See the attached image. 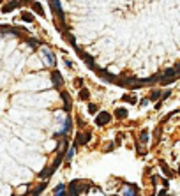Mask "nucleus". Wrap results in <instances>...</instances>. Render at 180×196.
Returning <instances> with one entry per match:
<instances>
[{
  "label": "nucleus",
  "instance_id": "1",
  "mask_svg": "<svg viewBox=\"0 0 180 196\" xmlns=\"http://www.w3.org/2000/svg\"><path fill=\"white\" fill-rule=\"evenodd\" d=\"M110 120H111V115H110L108 111H101V113L95 117V124H97V126H106Z\"/></svg>",
  "mask_w": 180,
  "mask_h": 196
},
{
  "label": "nucleus",
  "instance_id": "2",
  "mask_svg": "<svg viewBox=\"0 0 180 196\" xmlns=\"http://www.w3.org/2000/svg\"><path fill=\"white\" fill-rule=\"evenodd\" d=\"M49 4H51L53 14H57L58 19H64V12H62V7H60V0H49Z\"/></svg>",
  "mask_w": 180,
  "mask_h": 196
},
{
  "label": "nucleus",
  "instance_id": "3",
  "mask_svg": "<svg viewBox=\"0 0 180 196\" xmlns=\"http://www.w3.org/2000/svg\"><path fill=\"white\" fill-rule=\"evenodd\" d=\"M90 138H92L90 133H78V136H76V143H78V145H87V143L90 141Z\"/></svg>",
  "mask_w": 180,
  "mask_h": 196
},
{
  "label": "nucleus",
  "instance_id": "4",
  "mask_svg": "<svg viewBox=\"0 0 180 196\" xmlns=\"http://www.w3.org/2000/svg\"><path fill=\"white\" fill-rule=\"evenodd\" d=\"M51 80H53L55 87H62V83H64L62 78H60V73H53V78H51Z\"/></svg>",
  "mask_w": 180,
  "mask_h": 196
},
{
  "label": "nucleus",
  "instance_id": "5",
  "mask_svg": "<svg viewBox=\"0 0 180 196\" xmlns=\"http://www.w3.org/2000/svg\"><path fill=\"white\" fill-rule=\"evenodd\" d=\"M62 99H64V108H65V110H71V99H69V95H67L65 92H62Z\"/></svg>",
  "mask_w": 180,
  "mask_h": 196
},
{
  "label": "nucleus",
  "instance_id": "6",
  "mask_svg": "<svg viewBox=\"0 0 180 196\" xmlns=\"http://www.w3.org/2000/svg\"><path fill=\"white\" fill-rule=\"evenodd\" d=\"M115 117H118V118H125V117H127V110H124V108H117V110H115Z\"/></svg>",
  "mask_w": 180,
  "mask_h": 196
},
{
  "label": "nucleus",
  "instance_id": "7",
  "mask_svg": "<svg viewBox=\"0 0 180 196\" xmlns=\"http://www.w3.org/2000/svg\"><path fill=\"white\" fill-rule=\"evenodd\" d=\"M57 196H60V195H65V186L64 184H60V186H57V189L53 191Z\"/></svg>",
  "mask_w": 180,
  "mask_h": 196
},
{
  "label": "nucleus",
  "instance_id": "8",
  "mask_svg": "<svg viewBox=\"0 0 180 196\" xmlns=\"http://www.w3.org/2000/svg\"><path fill=\"white\" fill-rule=\"evenodd\" d=\"M124 193H125V195H129V196H134L138 191H136V186H129L127 189H124Z\"/></svg>",
  "mask_w": 180,
  "mask_h": 196
},
{
  "label": "nucleus",
  "instance_id": "9",
  "mask_svg": "<svg viewBox=\"0 0 180 196\" xmlns=\"http://www.w3.org/2000/svg\"><path fill=\"white\" fill-rule=\"evenodd\" d=\"M16 5H18V2H11V4H7V5H4V9H2V11H4V12H9V11H12Z\"/></svg>",
  "mask_w": 180,
  "mask_h": 196
},
{
  "label": "nucleus",
  "instance_id": "10",
  "mask_svg": "<svg viewBox=\"0 0 180 196\" xmlns=\"http://www.w3.org/2000/svg\"><path fill=\"white\" fill-rule=\"evenodd\" d=\"M42 53H44V57H46V60H48V64H55V60H53V57H51V53H49V51H48L46 48L42 50Z\"/></svg>",
  "mask_w": 180,
  "mask_h": 196
},
{
  "label": "nucleus",
  "instance_id": "11",
  "mask_svg": "<svg viewBox=\"0 0 180 196\" xmlns=\"http://www.w3.org/2000/svg\"><path fill=\"white\" fill-rule=\"evenodd\" d=\"M88 97H90V94H88V90H85V88H81V90H80V99H81V101H87Z\"/></svg>",
  "mask_w": 180,
  "mask_h": 196
},
{
  "label": "nucleus",
  "instance_id": "12",
  "mask_svg": "<svg viewBox=\"0 0 180 196\" xmlns=\"http://www.w3.org/2000/svg\"><path fill=\"white\" fill-rule=\"evenodd\" d=\"M71 126H72V122H71V117H67V118H65V124H64V129H62V134H64L65 131H69V129H71Z\"/></svg>",
  "mask_w": 180,
  "mask_h": 196
},
{
  "label": "nucleus",
  "instance_id": "13",
  "mask_svg": "<svg viewBox=\"0 0 180 196\" xmlns=\"http://www.w3.org/2000/svg\"><path fill=\"white\" fill-rule=\"evenodd\" d=\"M159 97H161V92H159V90H152V94H150L148 99H150V101H157Z\"/></svg>",
  "mask_w": 180,
  "mask_h": 196
},
{
  "label": "nucleus",
  "instance_id": "14",
  "mask_svg": "<svg viewBox=\"0 0 180 196\" xmlns=\"http://www.w3.org/2000/svg\"><path fill=\"white\" fill-rule=\"evenodd\" d=\"M32 7H34V11H35L37 14H41V16L44 14V11H42V7H41V4H37V2H35V4H34Z\"/></svg>",
  "mask_w": 180,
  "mask_h": 196
},
{
  "label": "nucleus",
  "instance_id": "15",
  "mask_svg": "<svg viewBox=\"0 0 180 196\" xmlns=\"http://www.w3.org/2000/svg\"><path fill=\"white\" fill-rule=\"evenodd\" d=\"M21 18H23L25 21H28V23H30V21H34V16H32L30 12H23V14H21Z\"/></svg>",
  "mask_w": 180,
  "mask_h": 196
},
{
  "label": "nucleus",
  "instance_id": "16",
  "mask_svg": "<svg viewBox=\"0 0 180 196\" xmlns=\"http://www.w3.org/2000/svg\"><path fill=\"white\" fill-rule=\"evenodd\" d=\"M140 140H141L143 143H147V141H148V131H141V136H140Z\"/></svg>",
  "mask_w": 180,
  "mask_h": 196
},
{
  "label": "nucleus",
  "instance_id": "17",
  "mask_svg": "<svg viewBox=\"0 0 180 196\" xmlns=\"http://www.w3.org/2000/svg\"><path fill=\"white\" fill-rule=\"evenodd\" d=\"M88 113H92V115L97 113V106L95 104H88Z\"/></svg>",
  "mask_w": 180,
  "mask_h": 196
},
{
  "label": "nucleus",
  "instance_id": "18",
  "mask_svg": "<svg viewBox=\"0 0 180 196\" xmlns=\"http://www.w3.org/2000/svg\"><path fill=\"white\" fill-rule=\"evenodd\" d=\"M44 186H46V184H42V186H39V187H37V189L34 191V195H39V193H42V189H44Z\"/></svg>",
  "mask_w": 180,
  "mask_h": 196
},
{
  "label": "nucleus",
  "instance_id": "19",
  "mask_svg": "<svg viewBox=\"0 0 180 196\" xmlns=\"http://www.w3.org/2000/svg\"><path fill=\"white\" fill-rule=\"evenodd\" d=\"M28 44H32V46H37V44H39V42H37V41H35V39H30V41H28Z\"/></svg>",
  "mask_w": 180,
  "mask_h": 196
},
{
  "label": "nucleus",
  "instance_id": "20",
  "mask_svg": "<svg viewBox=\"0 0 180 196\" xmlns=\"http://www.w3.org/2000/svg\"><path fill=\"white\" fill-rule=\"evenodd\" d=\"M0 2H2V0H0Z\"/></svg>",
  "mask_w": 180,
  "mask_h": 196
}]
</instances>
